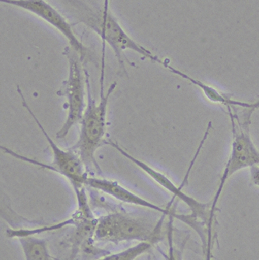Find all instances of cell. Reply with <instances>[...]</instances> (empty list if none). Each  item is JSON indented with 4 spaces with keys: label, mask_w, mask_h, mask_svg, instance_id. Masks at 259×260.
Segmentation results:
<instances>
[{
    "label": "cell",
    "mask_w": 259,
    "mask_h": 260,
    "mask_svg": "<svg viewBox=\"0 0 259 260\" xmlns=\"http://www.w3.org/2000/svg\"><path fill=\"white\" fill-rule=\"evenodd\" d=\"M153 242H140L130 249H125L117 253L106 255L98 260H136L139 256L147 252L153 245Z\"/></svg>",
    "instance_id": "8fae6325"
},
{
    "label": "cell",
    "mask_w": 259,
    "mask_h": 260,
    "mask_svg": "<svg viewBox=\"0 0 259 260\" xmlns=\"http://www.w3.org/2000/svg\"><path fill=\"white\" fill-rule=\"evenodd\" d=\"M80 23H84L101 38L102 42L108 44L118 58L120 67H124L122 55L127 50L133 51L152 62L164 66L165 61L159 59L146 48L137 43L124 30L109 8V0L98 4L94 0H57Z\"/></svg>",
    "instance_id": "6da1fadb"
},
{
    "label": "cell",
    "mask_w": 259,
    "mask_h": 260,
    "mask_svg": "<svg viewBox=\"0 0 259 260\" xmlns=\"http://www.w3.org/2000/svg\"><path fill=\"white\" fill-rule=\"evenodd\" d=\"M115 82L110 86L107 93H104V87H101L100 101L96 103L92 97L90 90V76L86 70V88L87 95V105L82 118L81 129L77 144L73 146V150L77 151L86 167H92L102 173V170L96 158L95 153L101 146L105 144L106 133V115L108 103L110 96L116 88Z\"/></svg>",
    "instance_id": "7a4b0ae2"
},
{
    "label": "cell",
    "mask_w": 259,
    "mask_h": 260,
    "mask_svg": "<svg viewBox=\"0 0 259 260\" xmlns=\"http://www.w3.org/2000/svg\"><path fill=\"white\" fill-rule=\"evenodd\" d=\"M69 62L68 78L63 82L57 95L67 99L68 114L67 120L56 134L57 139H64L73 125L81 122L86 105H85L86 70L83 67V59L71 48L65 49Z\"/></svg>",
    "instance_id": "5b68a950"
},
{
    "label": "cell",
    "mask_w": 259,
    "mask_h": 260,
    "mask_svg": "<svg viewBox=\"0 0 259 260\" xmlns=\"http://www.w3.org/2000/svg\"><path fill=\"white\" fill-rule=\"evenodd\" d=\"M228 109L232 125L231 151L211 205L209 222V226L210 227L215 216V209L218 200L230 177L242 169L247 168L251 169L257 165L259 166V150L254 145L249 133L251 115H248L246 118L244 125H242L243 123H241L238 119V115L232 112L231 106H228Z\"/></svg>",
    "instance_id": "277c9868"
},
{
    "label": "cell",
    "mask_w": 259,
    "mask_h": 260,
    "mask_svg": "<svg viewBox=\"0 0 259 260\" xmlns=\"http://www.w3.org/2000/svg\"><path fill=\"white\" fill-rule=\"evenodd\" d=\"M251 182L256 186L259 187V166H254L250 169Z\"/></svg>",
    "instance_id": "7c38bea8"
},
{
    "label": "cell",
    "mask_w": 259,
    "mask_h": 260,
    "mask_svg": "<svg viewBox=\"0 0 259 260\" xmlns=\"http://www.w3.org/2000/svg\"><path fill=\"white\" fill-rule=\"evenodd\" d=\"M0 2L26 10L46 22L63 35L70 43V48L77 52L83 60L84 59L87 50L73 31L71 24L46 0H0Z\"/></svg>",
    "instance_id": "52a82bcc"
},
{
    "label": "cell",
    "mask_w": 259,
    "mask_h": 260,
    "mask_svg": "<svg viewBox=\"0 0 259 260\" xmlns=\"http://www.w3.org/2000/svg\"><path fill=\"white\" fill-rule=\"evenodd\" d=\"M86 185L94 188L96 190L100 191L104 193L108 194L110 197L119 200L121 202L125 203V204H132V205L140 206V207H144V208L150 209V210H154V211L159 212L163 215H168L170 217H174L175 213L171 211L169 208H162L156 204H153L139 197L137 194L127 189L125 187L120 185L118 182L115 181L108 180L105 179H98V178H93V177H88L86 180Z\"/></svg>",
    "instance_id": "9c48e42d"
},
{
    "label": "cell",
    "mask_w": 259,
    "mask_h": 260,
    "mask_svg": "<svg viewBox=\"0 0 259 260\" xmlns=\"http://www.w3.org/2000/svg\"><path fill=\"white\" fill-rule=\"evenodd\" d=\"M105 145H109L113 147L117 151L119 152L121 155L126 157L130 161L137 165V167L140 168L146 175H149L158 185L163 187L167 191L172 193L174 195V198H176V197L178 198V197L179 200L185 203L187 206L191 209V217H193V218L197 217V218H200L201 220H204V221H206V220H209V221L210 212H208L207 210L208 207H209V204H202V203H200L197 200H195L192 197L184 193L182 191L183 188H184L183 185H180L179 186H177L168 176L164 175L163 173L159 172V171L153 169L150 165L145 163L143 160H139V159L133 157L126 150L120 147L119 144H117L116 142L112 141L111 140H105Z\"/></svg>",
    "instance_id": "ba28073f"
},
{
    "label": "cell",
    "mask_w": 259,
    "mask_h": 260,
    "mask_svg": "<svg viewBox=\"0 0 259 260\" xmlns=\"http://www.w3.org/2000/svg\"><path fill=\"white\" fill-rule=\"evenodd\" d=\"M17 93L20 95L21 99L22 105L27 109V112L30 113L33 118L37 125L39 126V129L42 131L45 139L48 141L52 153H53V162L52 165H46V164L41 163L38 160H33V159L28 158L25 156L21 155L16 152L13 151L10 149L5 147H1L3 152L9 154L11 157H15L19 160H23L24 162L31 164V165H36L42 169H48V170L52 171V172H57L59 175L65 177L66 179L70 182L73 186L74 191L78 190L80 188H83L86 185V182L88 179V174L86 173V165L83 163V160L80 158L78 153L73 148L68 149L67 150H62L59 147L55 144L50 136L48 135L46 130L44 128L43 125L39 122L36 115L34 114L33 111L30 109L28 105L25 98L23 96V92L19 86L17 87Z\"/></svg>",
    "instance_id": "3957f363"
},
{
    "label": "cell",
    "mask_w": 259,
    "mask_h": 260,
    "mask_svg": "<svg viewBox=\"0 0 259 260\" xmlns=\"http://www.w3.org/2000/svg\"><path fill=\"white\" fill-rule=\"evenodd\" d=\"M153 235L154 232L140 219L118 212L98 218L93 236L101 242L118 244L133 240L153 242Z\"/></svg>",
    "instance_id": "8992f818"
},
{
    "label": "cell",
    "mask_w": 259,
    "mask_h": 260,
    "mask_svg": "<svg viewBox=\"0 0 259 260\" xmlns=\"http://www.w3.org/2000/svg\"><path fill=\"white\" fill-rule=\"evenodd\" d=\"M169 238V258H168V260H175V255H174V251H173L172 241H171V236H170Z\"/></svg>",
    "instance_id": "4fadbf2b"
},
{
    "label": "cell",
    "mask_w": 259,
    "mask_h": 260,
    "mask_svg": "<svg viewBox=\"0 0 259 260\" xmlns=\"http://www.w3.org/2000/svg\"><path fill=\"white\" fill-rule=\"evenodd\" d=\"M26 260H53L48 252L46 242L34 236L18 239Z\"/></svg>",
    "instance_id": "30bf717a"
}]
</instances>
